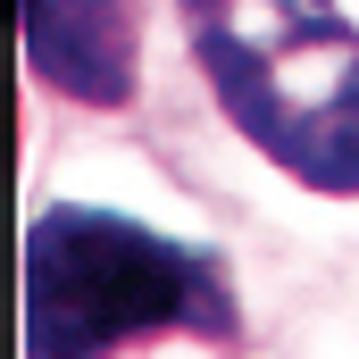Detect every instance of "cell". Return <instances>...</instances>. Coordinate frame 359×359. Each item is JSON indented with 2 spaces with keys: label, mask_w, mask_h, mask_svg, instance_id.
<instances>
[{
  "label": "cell",
  "mask_w": 359,
  "mask_h": 359,
  "mask_svg": "<svg viewBox=\"0 0 359 359\" xmlns=\"http://www.w3.org/2000/svg\"><path fill=\"white\" fill-rule=\"evenodd\" d=\"M159 334L243 351L234 268L117 209L50 201L25 226V359H117Z\"/></svg>",
  "instance_id": "obj_1"
},
{
  "label": "cell",
  "mask_w": 359,
  "mask_h": 359,
  "mask_svg": "<svg viewBox=\"0 0 359 359\" xmlns=\"http://www.w3.org/2000/svg\"><path fill=\"white\" fill-rule=\"evenodd\" d=\"M226 126L301 192L359 201V25L343 0H176Z\"/></svg>",
  "instance_id": "obj_2"
},
{
  "label": "cell",
  "mask_w": 359,
  "mask_h": 359,
  "mask_svg": "<svg viewBox=\"0 0 359 359\" xmlns=\"http://www.w3.org/2000/svg\"><path fill=\"white\" fill-rule=\"evenodd\" d=\"M25 67L76 109L134 100V0H25Z\"/></svg>",
  "instance_id": "obj_3"
}]
</instances>
